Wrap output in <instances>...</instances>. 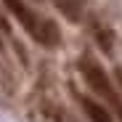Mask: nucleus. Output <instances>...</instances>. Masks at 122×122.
<instances>
[{
  "label": "nucleus",
  "mask_w": 122,
  "mask_h": 122,
  "mask_svg": "<svg viewBox=\"0 0 122 122\" xmlns=\"http://www.w3.org/2000/svg\"><path fill=\"white\" fill-rule=\"evenodd\" d=\"M82 77L88 80V85L96 90V93H101V96H106V98H112V101H117L114 98V90H112V82H109V77H106V72L101 69L98 64H93V61H82Z\"/></svg>",
  "instance_id": "1"
},
{
  "label": "nucleus",
  "mask_w": 122,
  "mask_h": 122,
  "mask_svg": "<svg viewBox=\"0 0 122 122\" xmlns=\"http://www.w3.org/2000/svg\"><path fill=\"white\" fill-rule=\"evenodd\" d=\"M35 40H40L43 45H58V40H61V35H58V27L53 24V21H48V19H40L37 21V29H35V35H32Z\"/></svg>",
  "instance_id": "2"
},
{
  "label": "nucleus",
  "mask_w": 122,
  "mask_h": 122,
  "mask_svg": "<svg viewBox=\"0 0 122 122\" xmlns=\"http://www.w3.org/2000/svg\"><path fill=\"white\" fill-rule=\"evenodd\" d=\"M82 109H85V114L90 117V122H112V114L101 106V104L90 101V98H82Z\"/></svg>",
  "instance_id": "3"
},
{
  "label": "nucleus",
  "mask_w": 122,
  "mask_h": 122,
  "mask_svg": "<svg viewBox=\"0 0 122 122\" xmlns=\"http://www.w3.org/2000/svg\"><path fill=\"white\" fill-rule=\"evenodd\" d=\"M117 80H119V85H122V69H117Z\"/></svg>",
  "instance_id": "4"
}]
</instances>
